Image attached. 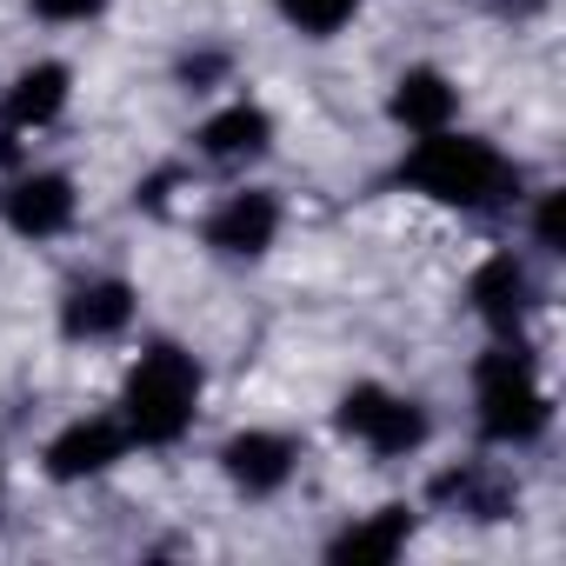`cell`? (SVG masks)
Wrapping results in <instances>:
<instances>
[{"mask_svg":"<svg viewBox=\"0 0 566 566\" xmlns=\"http://www.w3.org/2000/svg\"><path fill=\"white\" fill-rule=\"evenodd\" d=\"M74 101H81V67L67 54H28L0 81V127L21 140H41V134L67 127Z\"/></svg>","mask_w":566,"mask_h":566,"instance_id":"9a60e30c","label":"cell"},{"mask_svg":"<svg viewBox=\"0 0 566 566\" xmlns=\"http://www.w3.org/2000/svg\"><path fill=\"white\" fill-rule=\"evenodd\" d=\"M467 420H473V447L486 453H539L559 427V400L546 380V360L533 347V334L513 340H480V354L467 360Z\"/></svg>","mask_w":566,"mask_h":566,"instance_id":"3957f363","label":"cell"},{"mask_svg":"<svg viewBox=\"0 0 566 566\" xmlns=\"http://www.w3.org/2000/svg\"><path fill=\"white\" fill-rule=\"evenodd\" d=\"M380 120L400 140H427L467 120V87L447 61H400L380 87Z\"/></svg>","mask_w":566,"mask_h":566,"instance_id":"4fadbf2b","label":"cell"},{"mask_svg":"<svg viewBox=\"0 0 566 566\" xmlns=\"http://www.w3.org/2000/svg\"><path fill=\"white\" fill-rule=\"evenodd\" d=\"M127 367H120V387H114V413L134 440V453H180L200 420H207V394H213V374L200 360V347H187L180 334H140L127 340Z\"/></svg>","mask_w":566,"mask_h":566,"instance_id":"7a4b0ae2","label":"cell"},{"mask_svg":"<svg viewBox=\"0 0 566 566\" xmlns=\"http://www.w3.org/2000/svg\"><path fill=\"white\" fill-rule=\"evenodd\" d=\"M526 167L480 127H447V134H427V140H400V167H394V187L433 213H453V220H513L520 193H526Z\"/></svg>","mask_w":566,"mask_h":566,"instance_id":"6da1fadb","label":"cell"},{"mask_svg":"<svg viewBox=\"0 0 566 566\" xmlns=\"http://www.w3.org/2000/svg\"><path fill=\"white\" fill-rule=\"evenodd\" d=\"M266 8H273V21L287 28L294 41H307V48H334V41H347V34L360 28L367 0H266Z\"/></svg>","mask_w":566,"mask_h":566,"instance_id":"ac0fdd59","label":"cell"},{"mask_svg":"<svg viewBox=\"0 0 566 566\" xmlns=\"http://www.w3.org/2000/svg\"><path fill=\"white\" fill-rule=\"evenodd\" d=\"M420 533H427V506L413 493H394V500H374V506L347 513L321 539V559L327 566H394L420 546Z\"/></svg>","mask_w":566,"mask_h":566,"instance_id":"5bb4252c","label":"cell"},{"mask_svg":"<svg viewBox=\"0 0 566 566\" xmlns=\"http://www.w3.org/2000/svg\"><path fill=\"white\" fill-rule=\"evenodd\" d=\"M513 233L539 266L566 260V187L559 180H526L520 207H513Z\"/></svg>","mask_w":566,"mask_h":566,"instance_id":"2e32d148","label":"cell"},{"mask_svg":"<svg viewBox=\"0 0 566 566\" xmlns=\"http://www.w3.org/2000/svg\"><path fill=\"white\" fill-rule=\"evenodd\" d=\"M34 28H54V34H81V28H101L120 0H21Z\"/></svg>","mask_w":566,"mask_h":566,"instance_id":"ffe728a7","label":"cell"},{"mask_svg":"<svg viewBox=\"0 0 566 566\" xmlns=\"http://www.w3.org/2000/svg\"><path fill=\"white\" fill-rule=\"evenodd\" d=\"M140 280L120 266H87L54 294V340L74 354H114L140 334Z\"/></svg>","mask_w":566,"mask_h":566,"instance_id":"9c48e42d","label":"cell"},{"mask_svg":"<svg viewBox=\"0 0 566 566\" xmlns=\"http://www.w3.org/2000/svg\"><path fill=\"white\" fill-rule=\"evenodd\" d=\"M87 220V187L61 160H21L0 174V233L14 247H61Z\"/></svg>","mask_w":566,"mask_h":566,"instance_id":"8992f818","label":"cell"},{"mask_svg":"<svg viewBox=\"0 0 566 566\" xmlns=\"http://www.w3.org/2000/svg\"><path fill=\"white\" fill-rule=\"evenodd\" d=\"M460 307L467 321L486 334V340H513V334H533V321L546 314V266L526 253V247H486L467 280H460Z\"/></svg>","mask_w":566,"mask_h":566,"instance_id":"52a82bcc","label":"cell"},{"mask_svg":"<svg viewBox=\"0 0 566 566\" xmlns=\"http://www.w3.org/2000/svg\"><path fill=\"white\" fill-rule=\"evenodd\" d=\"M193 193V167L187 160H160L134 180V213H174L180 200Z\"/></svg>","mask_w":566,"mask_h":566,"instance_id":"d6986e66","label":"cell"},{"mask_svg":"<svg viewBox=\"0 0 566 566\" xmlns=\"http://www.w3.org/2000/svg\"><path fill=\"white\" fill-rule=\"evenodd\" d=\"M167 87H180L187 101H220L240 87V54L227 41H187L167 67Z\"/></svg>","mask_w":566,"mask_h":566,"instance_id":"e0dca14e","label":"cell"},{"mask_svg":"<svg viewBox=\"0 0 566 566\" xmlns=\"http://www.w3.org/2000/svg\"><path fill=\"white\" fill-rule=\"evenodd\" d=\"M213 473L240 506H273L287 500L307 473V440L294 427H273V420H247L233 433H220L213 447Z\"/></svg>","mask_w":566,"mask_h":566,"instance_id":"7c38bea8","label":"cell"},{"mask_svg":"<svg viewBox=\"0 0 566 566\" xmlns=\"http://www.w3.org/2000/svg\"><path fill=\"white\" fill-rule=\"evenodd\" d=\"M287 227H294L287 193H280L273 180H260V174H247V180H227V187L200 207L193 240H200V253H207L213 266L253 273V266H266V260L280 253Z\"/></svg>","mask_w":566,"mask_h":566,"instance_id":"5b68a950","label":"cell"},{"mask_svg":"<svg viewBox=\"0 0 566 566\" xmlns=\"http://www.w3.org/2000/svg\"><path fill=\"white\" fill-rule=\"evenodd\" d=\"M427 506V520H460V526H513L526 513V480L506 453H467V460H440L427 473V486L413 493Z\"/></svg>","mask_w":566,"mask_h":566,"instance_id":"ba28073f","label":"cell"},{"mask_svg":"<svg viewBox=\"0 0 566 566\" xmlns=\"http://www.w3.org/2000/svg\"><path fill=\"white\" fill-rule=\"evenodd\" d=\"M273 154H280V114L260 94H220L187 127V160L207 167V174H220V180H247Z\"/></svg>","mask_w":566,"mask_h":566,"instance_id":"8fae6325","label":"cell"},{"mask_svg":"<svg viewBox=\"0 0 566 566\" xmlns=\"http://www.w3.org/2000/svg\"><path fill=\"white\" fill-rule=\"evenodd\" d=\"M327 427H334V440L354 447L367 467H413V460H427L433 440H440L433 400L413 394V387H394V380H380V374L347 380V387L334 394V407H327Z\"/></svg>","mask_w":566,"mask_h":566,"instance_id":"277c9868","label":"cell"},{"mask_svg":"<svg viewBox=\"0 0 566 566\" xmlns=\"http://www.w3.org/2000/svg\"><path fill=\"white\" fill-rule=\"evenodd\" d=\"M134 460V440L120 427L114 407H74L67 420H54L34 447V473L54 486V493H87L101 480H114L120 467Z\"/></svg>","mask_w":566,"mask_h":566,"instance_id":"30bf717a","label":"cell"}]
</instances>
